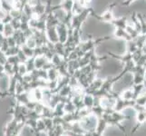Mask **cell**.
<instances>
[{
    "mask_svg": "<svg viewBox=\"0 0 146 136\" xmlns=\"http://www.w3.org/2000/svg\"><path fill=\"white\" fill-rule=\"evenodd\" d=\"M117 3H112L109 6V7L105 10V11L102 14V15H98L95 13V11L94 10L93 7H91V12H90V16L93 17L94 18H95L96 20L100 22H104V23H111L113 20L114 16L113 13V10L114 8V7L116 6Z\"/></svg>",
    "mask_w": 146,
    "mask_h": 136,
    "instance_id": "6da1fadb",
    "label": "cell"
},
{
    "mask_svg": "<svg viewBox=\"0 0 146 136\" xmlns=\"http://www.w3.org/2000/svg\"><path fill=\"white\" fill-rule=\"evenodd\" d=\"M90 12H91V7H87L84 11L79 15H74L73 18H72V24L71 27L74 28V30H79V31H82V25L85 21L89 16H90Z\"/></svg>",
    "mask_w": 146,
    "mask_h": 136,
    "instance_id": "7a4b0ae2",
    "label": "cell"
},
{
    "mask_svg": "<svg viewBox=\"0 0 146 136\" xmlns=\"http://www.w3.org/2000/svg\"><path fill=\"white\" fill-rule=\"evenodd\" d=\"M135 100H131V101H127L123 99L121 96L116 98V103H115V105L113 107V110L115 112L120 113L121 111L127 108V107H133L135 105Z\"/></svg>",
    "mask_w": 146,
    "mask_h": 136,
    "instance_id": "3957f363",
    "label": "cell"
},
{
    "mask_svg": "<svg viewBox=\"0 0 146 136\" xmlns=\"http://www.w3.org/2000/svg\"><path fill=\"white\" fill-rule=\"evenodd\" d=\"M56 31L58 34L59 42L64 44L67 41V38H68V32H69L68 27L65 24L60 22L56 26Z\"/></svg>",
    "mask_w": 146,
    "mask_h": 136,
    "instance_id": "277c9868",
    "label": "cell"
},
{
    "mask_svg": "<svg viewBox=\"0 0 146 136\" xmlns=\"http://www.w3.org/2000/svg\"><path fill=\"white\" fill-rule=\"evenodd\" d=\"M46 34L49 42L55 44L59 42L58 34L56 31V27H47L46 30Z\"/></svg>",
    "mask_w": 146,
    "mask_h": 136,
    "instance_id": "5b68a950",
    "label": "cell"
},
{
    "mask_svg": "<svg viewBox=\"0 0 146 136\" xmlns=\"http://www.w3.org/2000/svg\"><path fill=\"white\" fill-rule=\"evenodd\" d=\"M110 24H112L113 26L115 27V28H122L125 29L128 25V17L127 16H123L121 17H114L113 20Z\"/></svg>",
    "mask_w": 146,
    "mask_h": 136,
    "instance_id": "8992f818",
    "label": "cell"
},
{
    "mask_svg": "<svg viewBox=\"0 0 146 136\" xmlns=\"http://www.w3.org/2000/svg\"><path fill=\"white\" fill-rule=\"evenodd\" d=\"M113 36V38L123 39L125 42L130 41V40H133L132 37L130 36V34L125 31V29H122V28H115Z\"/></svg>",
    "mask_w": 146,
    "mask_h": 136,
    "instance_id": "52a82bcc",
    "label": "cell"
},
{
    "mask_svg": "<svg viewBox=\"0 0 146 136\" xmlns=\"http://www.w3.org/2000/svg\"><path fill=\"white\" fill-rule=\"evenodd\" d=\"M84 103L85 105V107L88 109H92L94 107V96L93 94H84Z\"/></svg>",
    "mask_w": 146,
    "mask_h": 136,
    "instance_id": "ba28073f",
    "label": "cell"
},
{
    "mask_svg": "<svg viewBox=\"0 0 146 136\" xmlns=\"http://www.w3.org/2000/svg\"><path fill=\"white\" fill-rule=\"evenodd\" d=\"M131 21H132V25L134 27V28L136 29V31L140 34H142V27H141L140 21L137 17L136 12H133V14L131 15Z\"/></svg>",
    "mask_w": 146,
    "mask_h": 136,
    "instance_id": "9c48e42d",
    "label": "cell"
},
{
    "mask_svg": "<svg viewBox=\"0 0 146 136\" xmlns=\"http://www.w3.org/2000/svg\"><path fill=\"white\" fill-rule=\"evenodd\" d=\"M48 61H50V60H48L44 55L35 57V65H36V69H43L44 64H46Z\"/></svg>",
    "mask_w": 146,
    "mask_h": 136,
    "instance_id": "30bf717a",
    "label": "cell"
},
{
    "mask_svg": "<svg viewBox=\"0 0 146 136\" xmlns=\"http://www.w3.org/2000/svg\"><path fill=\"white\" fill-rule=\"evenodd\" d=\"M60 23V21L57 19V17L54 16V12L50 13L47 15V18H46V27H56L57 25Z\"/></svg>",
    "mask_w": 146,
    "mask_h": 136,
    "instance_id": "8fae6325",
    "label": "cell"
},
{
    "mask_svg": "<svg viewBox=\"0 0 146 136\" xmlns=\"http://www.w3.org/2000/svg\"><path fill=\"white\" fill-rule=\"evenodd\" d=\"M54 52L55 54H58L59 55L64 58L65 55V45L61 42H57L54 44Z\"/></svg>",
    "mask_w": 146,
    "mask_h": 136,
    "instance_id": "7c38bea8",
    "label": "cell"
},
{
    "mask_svg": "<svg viewBox=\"0 0 146 136\" xmlns=\"http://www.w3.org/2000/svg\"><path fill=\"white\" fill-rule=\"evenodd\" d=\"M125 31H126L130 34V36L132 37L133 40H135V39H136L140 36V34L136 31V29L134 28V27L133 26V25L128 24L126 28H125Z\"/></svg>",
    "mask_w": 146,
    "mask_h": 136,
    "instance_id": "4fadbf2b",
    "label": "cell"
},
{
    "mask_svg": "<svg viewBox=\"0 0 146 136\" xmlns=\"http://www.w3.org/2000/svg\"><path fill=\"white\" fill-rule=\"evenodd\" d=\"M121 97L124 100L131 101V100H134V93L133 89H126L123 91L121 93Z\"/></svg>",
    "mask_w": 146,
    "mask_h": 136,
    "instance_id": "5bb4252c",
    "label": "cell"
},
{
    "mask_svg": "<svg viewBox=\"0 0 146 136\" xmlns=\"http://www.w3.org/2000/svg\"><path fill=\"white\" fill-rule=\"evenodd\" d=\"M47 73H48V79L50 81H55V80H58V78L60 77L59 71L55 67L49 69Z\"/></svg>",
    "mask_w": 146,
    "mask_h": 136,
    "instance_id": "9a60e30c",
    "label": "cell"
},
{
    "mask_svg": "<svg viewBox=\"0 0 146 136\" xmlns=\"http://www.w3.org/2000/svg\"><path fill=\"white\" fill-rule=\"evenodd\" d=\"M138 50V46L134 40H130L126 42V52L130 54H133Z\"/></svg>",
    "mask_w": 146,
    "mask_h": 136,
    "instance_id": "2e32d148",
    "label": "cell"
},
{
    "mask_svg": "<svg viewBox=\"0 0 146 136\" xmlns=\"http://www.w3.org/2000/svg\"><path fill=\"white\" fill-rule=\"evenodd\" d=\"M16 30L14 29V27L11 26V24H6L4 27V31L3 34L5 37H9V36H13V34Z\"/></svg>",
    "mask_w": 146,
    "mask_h": 136,
    "instance_id": "e0dca14e",
    "label": "cell"
},
{
    "mask_svg": "<svg viewBox=\"0 0 146 136\" xmlns=\"http://www.w3.org/2000/svg\"><path fill=\"white\" fill-rule=\"evenodd\" d=\"M0 6H1V9H3L7 13H9L14 8L13 5L11 3H9L7 0H1L0 1Z\"/></svg>",
    "mask_w": 146,
    "mask_h": 136,
    "instance_id": "ac0fdd59",
    "label": "cell"
},
{
    "mask_svg": "<svg viewBox=\"0 0 146 136\" xmlns=\"http://www.w3.org/2000/svg\"><path fill=\"white\" fill-rule=\"evenodd\" d=\"M136 15H137V17L140 21L141 27H142V34H146V20L144 19V17L141 13L136 12Z\"/></svg>",
    "mask_w": 146,
    "mask_h": 136,
    "instance_id": "d6986e66",
    "label": "cell"
},
{
    "mask_svg": "<svg viewBox=\"0 0 146 136\" xmlns=\"http://www.w3.org/2000/svg\"><path fill=\"white\" fill-rule=\"evenodd\" d=\"M64 61V58L61 56V55H59L58 54H54L53 55V57L51 59V62L53 63L54 66V67H57L59 64H61L62 62Z\"/></svg>",
    "mask_w": 146,
    "mask_h": 136,
    "instance_id": "ffe728a7",
    "label": "cell"
},
{
    "mask_svg": "<svg viewBox=\"0 0 146 136\" xmlns=\"http://www.w3.org/2000/svg\"><path fill=\"white\" fill-rule=\"evenodd\" d=\"M21 49V46L19 45H16V46H12V47H9L8 50L6 52L7 56H12V55H17L18 54V52L20 51Z\"/></svg>",
    "mask_w": 146,
    "mask_h": 136,
    "instance_id": "44dd1931",
    "label": "cell"
},
{
    "mask_svg": "<svg viewBox=\"0 0 146 136\" xmlns=\"http://www.w3.org/2000/svg\"><path fill=\"white\" fill-rule=\"evenodd\" d=\"M27 66V69L28 72H33L36 69V65H35V57H30L27 59V61L25 63Z\"/></svg>",
    "mask_w": 146,
    "mask_h": 136,
    "instance_id": "7402d4cb",
    "label": "cell"
},
{
    "mask_svg": "<svg viewBox=\"0 0 146 136\" xmlns=\"http://www.w3.org/2000/svg\"><path fill=\"white\" fill-rule=\"evenodd\" d=\"M21 50H22L23 53H24L25 54H26L28 58H30V57H34V49L28 47L27 44L22 45V46H21Z\"/></svg>",
    "mask_w": 146,
    "mask_h": 136,
    "instance_id": "603a6c76",
    "label": "cell"
},
{
    "mask_svg": "<svg viewBox=\"0 0 146 136\" xmlns=\"http://www.w3.org/2000/svg\"><path fill=\"white\" fill-rule=\"evenodd\" d=\"M10 16L12 17V18H15V19H20L21 18V16L23 14V11L20 9H17V8H13L11 11L9 12Z\"/></svg>",
    "mask_w": 146,
    "mask_h": 136,
    "instance_id": "cb8c5ba5",
    "label": "cell"
},
{
    "mask_svg": "<svg viewBox=\"0 0 146 136\" xmlns=\"http://www.w3.org/2000/svg\"><path fill=\"white\" fill-rule=\"evenodd\" d=\"M135 103H136V104L142 105V106H145L146 105V93L141 94L139 96L135 99Z\"/></svg>",
    "mask_w": 146,
    "mask_h": 136,
    "instance_id": "d4e9b609",
    "label": "cell"
},
{
    "mask_svg": "<svg viewBox=\"0 0 146 136\" xmlns=\"http://www.w3.org/2000/svg\"><path fill=\"white\" fill-rule=\"evenodd\" d=\"M134 41H135V43H136L138 48H141V49H142L143 45L146 44V40H145L144 34H140V36L136 39H135Z\"/></svg>",
    "mask_w": 146,
    "mask_h": 136,
    "instance_id": "484cf974",
    "label": "cell"
},
{
    "mask_svg": "<svg viewBox=\"0 0 146 136\" xmlns=\"http://www.w3.org/2000/svg\"><path fill=\"white\" fill-rule=\"evenodd\" d=\"M145 82V79L143 75H141L138 74H133V84H143Z\"/></svg>",
    "mask_w": 146,
    "mask_h": 136,
    "instance_id": "4316f807",
    "label": "cell"
},
{
    "mask_svg": "<svg viewBox=\"0 0 146 136\" xmlns=\"http://www.w3.org/2000/svg\"><path fill=\"white\" fill-rule=\"evenodd\" d=\"M143 54V51L141 48H138L137 51L133 54V61L135 64H138V62L140 61V59H141V57H142Z\"/></svg>",
    "mask_w": 146,
    "mask_h": 136,
    "instance_id": "83f0119b",
    "label": "cell"
},
{
    "mask_svg": "<svg viewBox=\"0 0 146 136\" xmlns=\"http://www.w3.org/2000/svg\"><path fill=\"white\" fill-rule=\"evenodd\" d=\"M26 44L27 45L28 47L32 48V49H35L36 47H37L36 41V39H35L34 36H30V37H28V38L27 39Z\"/></svg>",
    "mask_w": 146,
    "mask_h": 136,
    "instance_id": "f1b7e54d",
    "label": "cell"
},
{
    "mask_svg": "<svg viewBox=\"0 0 146 136\" xmlns=\"http://www.w3.org/2000/svg\"><path fill=\"white\" fill-rule=\"evenodd\" d=\"M11 24V26L14 27L15 30H19L20 27H21V21H20V19H15L13 18L12 21L10 22Z\"/></svg>",
    "mask_w": 146,
    "mask_h": 136,
    "instance_id": "f546056e",
    "label": "cell"
},
{
    "mask_svg": "<svg viewBox=\"0 0 146 136\" xmlns=\"http://www.w3.org/2000/svg\"><path fill=\"white\" fill-rule=\"evenodd\" d=\"M17 55L18 56V58H19V60H20V63H21V64H25V63H26V62L27 61V59H28V57L23 53V51H22L21 49H20V51L18 52V54H17Z\"/></svg>",
    "mask_w": 146,
    "mask_h": 136,
    "instance_id": "4dcf8cb0",
    "label": "cell"
},
{
    "mask_svg": "<svg viewBox=\"0 0 146 136\" xmlns=\"http://www.w3.org/2000/svg\"><path fill=\"white\" fill-rule=\"evenodd\" d=\"M8 48H9V44H8V43H7V37L5 38V40L3 41V43H2V44H1V46H0V50H1L2 52H4V53H6L7 50H8Z\"/></svg>",
    "mask_w": 146,
    "mask_h": 136,
    "instance_id": "1f68e13d",
    "label": "cell"
},
{
    "mask_svg": "<svg viewBox=\"0 0 146 136\" xmlns=\"http://www.w3.org/2000/svg\"><path fill=\"white\" fill-rule=\"evenodd\" d=\"M7 62V56L6 53L2 52L1 50H0V64L4 65Z\"/></svg>",
    "mask_w": 146,
    "mask_h": 136,
    "instance_id": "d6a6232c",
    "label": "cell"
},
{
    "mask_svg": "<svg viewBox=\"0 0 146 136\" xmlns=\"http://www.w3.org/2000/svg\"><path fill=\"white\" fill-rule=\"evenodd\" d=\"M7 43H8V44H9V47L16 46V45H17V40L15 39L14 36L7 37Z\"/></svg>",
    "mask_w": 146,
    "mask_h": 136,
    "instance_id": "836d02e7",
    "label": "cell"
},
{
    "mask_svg": "<svg viewBox=\"0 0 146 136\" xmlns=\"http://www.w3.org/2000/svg\"><path fill=\"white\" fill-rule=\"evenodd\" d=\"M18 72L21 74H25L27 72H28L27 69L26 64H20V65H18Z\"/></svg>",
    "mask_w": 146,
    "mask_h": 136,
    "instance_id": "e575fe53",
    "label": "cell"
},
{
    "mask_svg": "<svg viewBox=\"0 0 146 136\" xmlns=\"http://www.w3.org/2000/svg\"><path fill=\"white\" fill-rule=\"evenodd\" d=\"M136 0H123V1L121 3L123 7H129L130 5H132L133 2H135Z\"/></svg>",
    "mask_w": 146,
    "mask_h": 136,
    "instance_id": "d590c367",
    "label": "cell"
},
{
    "mask_svg": "<svg viewBox=\"0 0 146 136\" xmlns=\"http://www.w3.org/2000/svg\"><path fill=\"white\" fill-rule=\"evenodd\" d=\"M64 134L69 135V136H84V134H80V133H75L72 131H68V132H65Z\"/></svg>",
    "mask_w": 146,
    "mask_h": 136,
    "instance_id": "8d00e7d4",
    "label": "cell"
},
{
    "mask_svg": "<svg viewBox=\"0 0 146 136\" xmlns=\"http://www.w3.org/2000/svg\"><path fill=\"white\" fill-rule=\"evenodd\" d=\"M7 13L6 11H4L3 9H0V21L2 22V20L5 18V17L7 16Z\"/></svg>",
    "mask_w": 146,
    "mask_h": 136,
    "instance_id": "74e56055",
    "label": "cell"
},
{
    "mask_svg": "<svg viewBox=\"0 0 146 136\" xmlns=\"http://www.w3.org/2000/svg\"><path fill=\"white\" fill-rule=\"evenodd\" d=\"M5 37L4 36V34H3V33H0V46H1V44H2V43H3V41L5 40Z\"/></svg>",
    "mask_w": 146,
    "mask_h": 136,
    "instance_id": "f35d334b",
    "label": "cell"
},
{
    "mask_svg": "<svg viewBox=\"0 0 146 136\" xmlns=\"http://www.w3.org/2000/svg\"><path fill=\"white\" fill-rule=\"evenodd\" d=\"M142 51H143V54H146V44H145L143 45V46Z\"/></svg>",
    "mask_w": 146,
    "mask_h": 136,
    "instance_id": "ab89813d",
    "label": "cell"
},
{
    "mask_svg": "<svg viewBox=\"0 0 146 136\" xmlns=\"http://www.w3.org/2000/svg\"><path fill=\"white\" fill-rule=\"evenodd\" d=\"M20 2H21L24 5V6H25V5H26L27 3H28V0H20Z\"/></svg>",
    "mask_w": 146,
    "mask_h": 136,
    "instance_id": "60d3db41",
    "label": "cell"
},
{
    "mask_svg": "<svg viewBox=\"0 0 146 136\" xmlns=\"http://www.w3.org/2000/svg\"><path fill=\"white\" fill-rule=\"evenodd\" d=\"M144 36H145V40H146V34H144Z\"/></svg>",
    "mask_w": 146,
    "mask_h": 136,
    "instance_id": "b9f144b4",
    "label": "cell"
}]
</instances>
